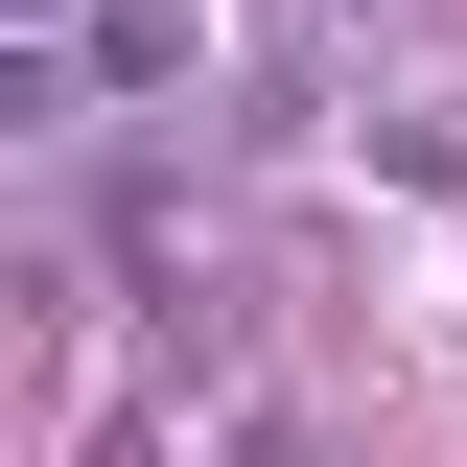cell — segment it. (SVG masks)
I'll return each mask as SVG.
<instances>
[{
    "label": "cell",
    "instance_id": "obj_1",
    "mask_svg": "<svg viewBox=\"0 0 467 467\" xmlns=\"http://www.w3.org/2000/svg\"><path fill=\"white\" fill-rule=\"evenodd\" d=\"M211 70H234V24H211V0H94L70 47L24 70V117H47V140H94V117H187Z\"/></svg>",
    "mask_w": 467,
    "mask_h": 467
},
{
    "label": "cell",
    "instance_id": "obj_2",
    "mask_svg": "<svg viewBox=\"0 0 467 467\" xmlns=\"http://www.w3.org/2000/svg\"><path fill=\"white\" fill-rule=\"evenodd\" d=\"M350 164L420 187V211H467V94H374V117H350Z\"/></svg>",
    "mask_w": 467,
    "mask_h": 467
}]
</instances>
